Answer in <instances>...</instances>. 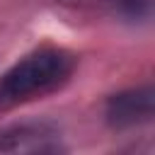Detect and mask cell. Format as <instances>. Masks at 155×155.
Instances as JSON below:
<instances>
[{
    "label": "cell",
    "mask_w": 155,
    "mask_h": 155,
    "mask_svg": "<svg viewBox=\"0 0 155 155\" xmlns=\"http://www.w3.org/2000/svg\"><path fill=\"white\" fill-rule=\"evenodd\" d=\"M70 5H80V7H99L107 10L116 17L124 19H148L153 12V0H63Z\"/></svg>",
    "instance_id": "obj_4"
},
{
    "label": "cell",
    "mask_w": 155,
    "mask_h": 155,
    "mask_svg": "<svg viewBox=\"0 0 155 155\" xmlns=\"http://www.w3.org/2000/svg\"><path fill=\"white\" fill-rule=\"evenodd\" d=\"M61 150L58 128L48 124H15L0 128V153H53Z\"/></svg>",
    "instance_id": "obj_2"
},
{
    "label": "cell",
    "mask_w": 155,
    "mask_h": 155,
    "mask_svg": "<svg viewBox=\"0 0 155 155\" xmlns=\"http://www.w3.org/2000/svg\"><path fill=\"white\" fill-rule=\"evenodd\" d=\"M75 70V56L65 48L44 46L17 63H12L0 75V109H10L61 90Z\"/></svg>",
    "instance_id": "obj_1"
},
{
    "label": "cell",
    "mask_w": 155,
    "mask_h": 155,
    "mask_svg": "<svg viewBox=\"0 0 155 155\" xmlns=\"http://www.w3.org/2000/svg\"><path fill=\"white\" fill-rule=\"evenodd\" d=\"M107 121L114 128H133L153 119V87H133L109 97L107 102Z\"/></svg>",
    "instance_id": "obj_3"
}]
</instances>
